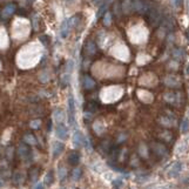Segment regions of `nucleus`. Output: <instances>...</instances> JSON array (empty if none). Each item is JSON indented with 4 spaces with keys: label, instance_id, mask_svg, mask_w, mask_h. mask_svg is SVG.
<instances>
[{
    "label": "nucleus",
    "instance_id": "f257e3e1",
    "mask_svg": "<svg viewBox=\"0 0 189 189\" xmlns=\"http://www.w3.org/2000/svg\"><path fill=\"white\" fill-rule=\"evenodd\" d=\"M17 11V4L16 3H10L7 5L4 6V8L0 11V18H1V20L6 21L8 20Z\"/></svg>",
    "mask_w": 189,
    "mask_h": 189
},
{
    "label": "nucleus",
    "instance_id": "f03ea898",
    "mask_svg": "<svg viewBox=\"0 0 189 189\" xmlns=\"http://www.w3.org/2000/svg\"><path fill=\"white\" fill-rule=\"evenodd\" d=\"M152 150L154 152L155 155H157L159 157H164L168 155V149L167 147L161 143V142H154L152 143Z\"/></svg>",
    "mask_w": 189,
    "mask_h": 189
},
{
    "label": "nucleus",
    "instance_id": "7ed1b4c3",
    "mask_svg": "<svg viewBox=\"0 0 189 189\" xmlns=\"http://www.w3.org/2000/svg\"><path fill=\"white\" fill-rule=\"evenodd\" d=\"M132 1H133V11L141 14H145L149 11V7L145 0H132Z\"/></svg>",
    "mask_w": 189,
    "mask_h": 189
},
{
    "label": "nucleus",
    "instance_id": "20e7f679",
    "mask_svg": "<svg viewBox=\"0 0 189 189\" xmlns=\"http://www.w3.org/2000/svg\"><path fill=\"white\" fill-rule=\"evenodd\" d=\"M181 170H182L181 162H174L169 167V169L167 170V176L168 177H176V176H178V174L181 173Z\"/></svg>",
    "mask_w": 189,
    "mask_h": 189
},
{
    "label": "nucleus",
    "instance_id": "39448f33",
    "mask_svg": "<svg viewBox=\"0 0 189 189\" xmlns=\"http://www.w3.org/2000/svg\"><path fill=\"white\" fill-rule=\"evenodd\" d=\"M73 143H74V146L75 147H81V146H83V145H87V141H86V139H85V136L79 132V130H76L75 133H74V135H73Z\"/></svg>",
    "mask_w": 189,
    "mask_h": 189
},
{
    "label": "nucleus",
    "instance_id": "423d86ee",
    "mask_svg": "<svg viewBox=\"0 0 189 189\" xmlns=\"http://www.w3.org/2000/svg\"><path fill=\"white\" fill-rule=\"evenodd\" d=\"M18 154H19V156L23 157V159H28L30 155H31L30 145H27V143H25V142L21 143V145L19 146V148H18Z\"/></svg>",
    "mask_w": 189,
    "mask_h": 189
},
{
    "label": "nucleus",
    "instance_id": "0eeeda50",
    "mask_svg": "<svg viewBox=\"0 0 189 189\" xmlns=\"http://www.w3.org/2000/svg\"><path fill=\"white\" fill-rule=\"evenodd\" d=\"M55 133H56V136L59 139H66L68 136V128L63 125V123H58L56 128H55Z\"/></svg>",
    "mask_w": 189,
    "mask_h": 189
},
{
    "label": "nucleus",
    "instance_id": "6e6552de",
    "mask_svg": "<svg viewBox=\"0 0 189 189\" xmlns=\"http://www.w3.org/2000/svg\"><path fill=\"white\" fill-rule=\"evenodd\" d=\"M63 149H65V146H63V143H62V142H60V141L54 142V143H53V147H52L53 157H54V159H56V157H58V156L63 152Z\"/></svg>",
    "mask_w": 189,
    "mask_h": 189
},
{
    "label": "nucleus",
    "instance_id": "1a4fd4ad",
    "mask_svg": "<svg viewBox=\"0 0 189 189\" xmlns=\"http://www.w3.org/2000/svg\"><path fill=\"white\" fill-rule=\"evenodd\" d=\"M82 86L86 90H89V89L95 87V81H94V79H92L89 75H85L82 78Z\"/></svg>",
    "mask_w": 189,
    "mask_h": 189
},
{
    "label": "nucleus",
    "instance_id": "9d476101",
    "mask_svg": "<svg viewBox=\"0 0 189 189\" xmlns=\"http://www.w3.org/2000/svg\"><path fill=\"white\" fill-rule=\"evenodd\" d=\"M121 7H122V13L123 14H129L133 11V1L132 0H122Z\"/></svg>",
    "mask_w": 189,
    "mask_h": 189
},
{
    "label": "nucleus",
    "instance_id": "9b49d317",
    "mask_svg": "<svg viewBox=\"0 0 189 189\" xmlns=\"http://www.w3.org/2000/svg\"><path fill=\"white\" fill-rule=\"evenodd\" d=\"M71 27H72V25H71V23H69V19H67V20H65V21L62 23V25H61V30H60V32H61V37H62V38H67V35L69 34Z\"/></svg>",
    "mask_w": 189,
    "mask_h": 189
},
{
    "label": "nucleus",
    "instance_id": "f8f14e48",
    "mask_svg": "<svg viewBox=\"0 0 189 189\" xmlns=\"http://www.w3.org/2000/svg\"><path fill=\"white\" fill-rule=\"evenodd\" d=\"M79 162H80V154L78 152L71 153L69 156H68V163L73 167H76L79 164Z\"/></svg>",
    "mask_w": 189,
    "mask_h": 189
},
{
    "label": "nucleus",
    "instance_id": "ddd939ff",
    "mask_svg": "<svg viewBox=\"0 0 189 189\" xmlns=\"http://www.w3.org/2000/svg\"><path fill=\"white\" fill-rule=\"evenodd\" d=\"M97 51H98V48H97L95 42H94L93 40H89L87 42V45H86V52H87V54L88 55H94V54L97 53Z\"/></svg>",
    "mask_w": 189,
    "mask_h": 189
},
{
    "label": "nucleus",
    "instance_id": "4468645a",
    "mask_svg": "<svg viewBox=\"0 0 189 189\" xmlns=\"http://www.w3.org/2000/svg\"><path fill=\"white\" fill-rule=\"evenodd\" d=\"M173 56H174V59H176L178 61H182L184 59V56H185V53H184L183 48L177 47V48H174L173 49Z\"/></svg>",
    "mask_w": 189,
    "mask_h": 189
},
{
    "label": "nucleus",
    "instance_id": "2eb2a0df",
    "mask_svg": "<svg viewBox=\"0 0 189 189\" xmlns=\"http://www.w3.org/2000/svg\"><path fill=\"white\" fill-rule=\"evenodd\" d=\"M53 119L55 120L56 123H62V121H63V119H65V113H63V111L60 109V108L55 109L54 113H53Z\"/></svg>",
    "mask_w": 189,
    "mask_h": 189
},
{
    "label": "nucleus",
    "instance_id": "dca6fc26",
    "mask_svg": "<svg viewBox=\"0 0 189 189\" xmlns=\"http://www.w3.org/2000/svg\"><path fill=\"white\" fill-rule=\"evenodd\" d=\"M23 140H24V142L25 143H27V145H30V146H34V145H37V138L32 134V133H26L25 135H24V138H23Z\"/></svg>",
    "mask_w": 189,
    "mask_h": 189
},
{
    "label": "nucleus",
    "instance_id": "f3484780",
    "mask_svg": "<svg viewBox=\"0 0 189 189\" xmlns=\"http://www.w3.org/2000/svg\"><path fill=\"white\" fill-rule=\"evenodd\" d=\"M39 174H40V169L39 168H32L30 169V173H28V177H30V181L31 182H37L38 178H39Z\"/></svg>",
    "mask_w": 189,
    "mask_h": 189
},
{
    "label": "nucleus",
    "instance_id": "a211bd4d",
    "mask_svg": "<svg viewBox=\"0 0 189 189\" xmlns=\"http://www.w3.org/2000/svg\"><path fill=\"white\" fill-rule=\"evenodd\" d=\"M25 177H24V174L23 173H20V171H17V173H14L13 174V183L14 184H23L24 183V180Z\"/></svg>",
    "mask_w": 189,
    "mask_h": 189
},
{
    "label": "nucleus",
    "instance_id": "6ab92c4d",
    "mask_svg": "<svg viewBox=\"0 0 189 189\" xmlns=\"http://www.w3.org/2000/svg\"><path fill=\"white\" fill-rule=\"evenodd\" d=\"M160 123H162L163 126H167V127H169V126H173L174 125V121H175V118L173 116L171 119H170V116L168 115V116H162L161 119H160Z\"/></svg>",
    "mask_w": 189,
    "mask_h": 189
},
{
    "label": "nucleus",
    "instance_id": "aec40b11",
    "mask_svg": "<svg viewBox=\"0 0 189 189\" xmlns=\"http://www.w3.org/2000/svg\"><path fill=\"white\" fill-rule=\"evenodd\" d=\"M180 80L177 78H175L174 75H169L167 79H166V83L167 86H178L180 85Z\"/></svg>",
    "mask_w": 189,
    "mask_h": 189
},
{
    "label": "nucleus",
    "instance_id": "412c9836",
    "mask_svg": "<svg viewBox=\"0 0 189 189\" xmlns=\"http://www.w3.org/2000/svg\"><path fill=\"white\" fill-rule=\"evenodd\" d=\"M127 155H128L127 149H121V150H119V152H118V154H116L115 159H116L119 162H123V161L127 159Z\"/></svg>",
    "mask_w": 189,
    "mask_h": 189
},
{
    "label": "nucleus",
    "instance_id": "4be33fe9",
    "mask_svg": "<svg viewBox=\"0 0 189 189\" xmlns=\"http://www.w3.org/2000/svg\"><path fill=\"white\" fill-rule=\"evenodd\" d=\"M81 176H82V169H80V168L73 169V173H72V178H73V180L78 181V180L81 178Z\"/></svg>",
    "mask_w": 189,
    "mask_h": 189
},
{
    "label": "nucleus",
    "instance_id": "5701e85b",
    "mask_svg": "<svg viewBox=\"0 0 189 189\" xmlns=\"http://www.w3.org/2000/svg\"><path fill=\"white\" fill-rule=\"evenodd\" d=\"M75 102H74V98L71 95L68 98V108H69V112H71V115H74V112H75Z\"/></svg>",
    "mask_w": 189,
    "mask_h": 189
},
{
    "label": "nucleus",
    "instance_id": "b1692460",
    "mask_svg": "<svg viewBox=\"0 0 189 189\" xmlns=\"http://www.w3.org/2000/svg\"><path fill=\"white\" fill-rule=\"evenodd\" d=\"M112 24V13L111 12H106L104 16V25L105 26H111Z\"/></svg>",
    "mask_w": 189,
    "mask_h": 189
},
{
    "label": "nucleus",
    "instance_id": "393cba45",
    "mask_svg": "<svg viewBox=\"0 0 189 189\" xmlns=\"http://www.w3.org/2000/svg\"><path fill=\"white\" fill-rule=\"evenodd\" d=\"M14 147H8L7 149H6V159L8 160V161H11V160H13V157H14Z\"/></svg>",
    "mask_w": 189,
    "mask_h": 189
},
{
    "label": "nucleus",
    "instance_id": "a878e982",
    "mask_svg": "<svg viewBox=\"0 0 189 189\" xmlns=\"http://www.w3.org/2000/svg\"><path fill=\"white\" fill-rule=\"evenodd\" d=\"M139 153H140V155H141L142 157H147V156H148V150H147L145 143L140 145V147H139Z\"/></svg>",
    "mask_w": 189,
    "mask_h": 189
},
{
    "label": "nucleus",
    "instance_id": "bb28decb",
    "mask_svg": "<svg viewBox=\"0 0 189 189\" xmlns=\"http://www.w3.org/2000/svg\"><path fill=\"white\" fill-rule=\"evenodd\" d=\"M113 10H114V14H116V16H120V14L122 13V7H121V3H120V1H116V3H115V5H114V7H113Z\"/></svg>",
    "mask_w": 189,
    "mask_h": 189
},
{
    "label": "nucleus",
    "instance_id": "cd10ccee",
    "mask_svg": "<svg viewBox=\"0 0 189 189\" xmlns=\"http://www.w3.org/2000/svg\"><path fill=\"white\" fill-rule=\"evenodd\" d=\"M40 126H41V121L39 119L33 120V121L30 122V128H32V129H39Z\"/></svg>",
    "mask_w": 189,
    "mask_h": 189
},
{
    "label": "nucleus",
    "instance_id": "c85d7f7f",
    "mask_svg": "<svg viewBox=\"0 0 189 189\" xmlns=\"http://www.w3.org/2000/svg\"><path fill=\"white\" fill-rule=\"evenodd\" d=\"M58 175H59L60 180H63V178L67 176V169H65V167L61 166V167L58 169Z\"/></svg>",
    "mask_w": 189,
    "mask_h": 189
},
{
    "label": "nucleus",
    "instance_id": "c756f323",
    "mask_svg": "<svg viewBox=\"0 0 189 189\" xmlns=\"http://www.w3.org/2000/svg\"><path fill=\"white\" fill-rule=\"evenodd\" d=\"M101 149L104 150V152H106V153H108L111 149H112V145H111V142L107 140V141H105V142H102L101 143Z\"/></svg>",
    "mask_w": 189,
    "mask_h": 189
},
{
    "label": "nucleus",
    "instance_id": "7c9ffc66",
    "mask_svg": "<svg viewBox=\"0 0 189 189\" xmlns=\"http://www.w3.org/2000/svg\"><path fill=\"white\" fill-rule=\"evenodd\" d=\"M164 100H166L167 102H169V104L175 102V94H173V93H167L166 95H164Z\"/></svg>",
    "mask_w": 189,
    "mask_h": 189
},
{
    "label": "nucleus",
    "instance_id": "2f4dec72",
    "mask_svg": "<svg viewBox=\"0 0 189 189\" xmlns=\"http://www.w3.org/2000/svg\"><path fill=\"white\" fill-rule=\"evenodd\" d=\"M45 183L46 184H52L53 183V171H48L45 176Z\"/></svg>",
    "mask_w": 189,
    "mask_h": 189
},
{
    "label": "nucleus",
    "instance_id": "473e14b6",
    "mask_svg": "<svg viewBox=\"0 0 189 189\" xmlns=\"http://www.w3.org/2000/svg\"><path fill=\"white\" fill-rule=\"evenodd\" d=\"M189 129V121H188V119L185 118V119H183V121L181 122V130L184 133V132H187Z\"/></svg>",
    "mask_w": 189,
    "mask_h": 189
},
{
    "label": "nucleus",
    "instance_id": "72a5a7b5",
    "mask_svg": "<svg viewBox=\"0 0 189 189\" xmlns=\"http://www.w3.org/2000/svg\"><path fill=\"white\" fill-rule=\"evenodd\" d=\"M122 184H123V181H122L121 178H115V180L113 181V185H114L116 189H119Z\"/></svg>",
    "mask_w": 189,
    "mask_h": 189
},
{
    "label": "nucleus",
    "instance_id": "f704fd0d",
    "mask_svg": "<svg viewBox=\"0 0 189 189\" xmlns=\"http://www.w3.org/2000/svg\"><path fill=\"white\" fill-rule=\"evenodd\" d=\"M106 10H107V5L105 4V5H102V6L100 7V10H99V12H98V17H101V14H102L104 12H106Z\"/></svg>",
    "mask_w": 189,
    "mask_h": 189
},
{
    "label": "nucleus",
    "instance_id": "c9c22d12",
    "mask_svg": "<svg viewBox=\"0 0 189 189\" xmlns=\"http://www.w3.org/2000/svg\"><path fill=\"white\" fill-rule=\"evenodd\" d=\"M73 69V61L72 60H69L68 62H67V67H66V71L68 72V73H71V71Z\"/></svg>",
    "mask_w": 189,
    "mask_h": 189
},
{
    "label": "nucleus",
    "instance_id": "e433bc0d",
    "mask_svg": "<svg viewBox=\"0 0 189 189\" xmlns=\"http://www.w3.org/2000/svg\"><path fill=\"white\" fill-rule=\"evenodd\" d=\"M173 4H174L176 7H181L182 4H183V0H173Z\"/></svg>",
    "mask_w": 189,
    "mask_h": 189
},
{
    "label": "nucleus",
    "instance_id": "4c0bfd02",
    "mask_svg": "<svg viewBox=\"0 0 189 189\" xmlns=\"http://www.w3.org/2000/svg\"><path fill=\"white\" fill-rule=\"evenodd\" d=\"M105 1V0H93V3L95 4V5H100V4H102Z\"/></svg>",
    "mask_w": 189,
    "mask_h": 189
},
{
    "label": "nucleus",
    "instance_id": "58836bf2",
    "mask_svg": "<svg viewBox=\"0 0 189 189\" xmlns=\"http://www.w3.org/2000/svg\"><path fill=\"white\" fill-rule=\"evenodd\" d=\"M34 189H44V184L42 183H39V184H37L34 187Z\"/></svg>",
    "mask_w": 189,
    "mask_h": 189
},
{
    "label": "nucleus",
    "instance_id": "ea45409f",
    "mask_svg": "<svg viewBox=\"0 0 189 189\" xmlns=\"http://www.w3.org/2000/svg\"><path fill=\"white\" fill-rule=\"evenodd\" d=\"M185 75H188L189 76V65L187 66V68H185Z\"/></svg>",
    "mask_w": 189,
    "mask_h": 189
},
{
    "label": "nucleus",
    "instance_id": "a19ab883",
    "mask_svg": "<svg viewBox=\"0 0 189 189\" xmlns=\"http://www.w3.org/2000/svg\"><path fill=\"white\" fill-rule=\"evenodd\" d=\"M47 128H48V132H49V130H51V128H52V123H51V121H49V123H48Z\"/></svg>",
    "mask_w": 189,
    "mask_h": 189
},
{
    "label": "nucleus",
    "instance_id": "79ce46f5",
    "mask_svg": "<svg viewBox=\"0 0 189 189\" xmlns=\"http://www.w3.org/2000/svg\"><path fill=\"white\" fill-rule=\"evenodd\" d=\"M3 185H4V182H3V181H1V180H0V188H1V187H3Z\"/></svg>",
    "mask_w": 189,
    "mask_h": 189
},
{
    "label": "nucleus",
    "instance_id": "37998d69",
    "mask_svg": "<svg viewBox=\"0 0 189 189\" xmlns=\"http://www.w3.org/2000/svg\"><path fill=\"white\" fill-rule=\"evenodd\" d=\"M187 6H188V13H189V0H188V4H187Z\"/></svg>",
    "mask_w": 189,
    "mask_h": 189
},
{
    "label": "nucleus",
    "instance_id": "c03bdc74",
    "mask_svg": "<svg viewBox=\"0 0 189 189\" xmlns=\"http://www.w3.org/2000/svg\"><path fill=\"white\" fill-rule=\"evenodd\" d=\"M187 34H188V39H189V28H188V31H187Z\"/></svg>",
    "mask_w": 189,
    "mask_h": 189
},
{
    "label": "nucleus",
    "instance_id": "a18cd8bd",
    "mask_svg": "<svg viewBox=\"0 0 189 189\" xmlns=\"http://www.w3.org/2000/svg\"><path fill=\"white\" fill-rule=\"evenodd\" d=\"M33 1V0H28V3H32Z\"/></svg>",
    "mask_w": 189,
    "mask_h": 189
}]
</instances>
